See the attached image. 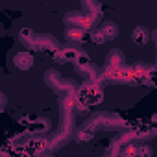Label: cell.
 Wrapping results in <instances>:
<instances>
[{
	"instance_id": "cell-2",
	"label": "cell",
	"mask_w": 157,
	"mask_h": 157,
	"mask_svg": "<svg viewBox=\"0 0 157 157\" xmlns=\"http://www.w3.org/2000/svg\"><path fill=\"white\" fill-rule=\"evenodd\" d=\"M139 157H151V151H150V148H148V146L140 148V150H139Z\"/></svg>"
},
{
	"instance_id": "cell-1",
	"label": "cell",
	"mask_w": 157,
	"mask_h": 157,
	"mask_svg": "<svg viewBox=\"0 0 157 157\" xmlns=\"http://www.w3.org/2000/svg\"><path fill=\"white\" fill-rule=\"evenodd\" d=\"M133 39H135V43L144 44V43L148 41V33H146V30H144V28H137V30L133 32Z\"/></svg>"
}]
</instances>
